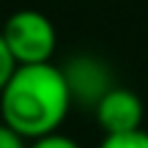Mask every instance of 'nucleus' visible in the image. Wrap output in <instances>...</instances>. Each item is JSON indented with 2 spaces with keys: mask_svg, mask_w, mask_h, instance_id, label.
<instances>
[{
  "mask_svg": "<svg viewBox=\"0 0 148 148\" xmlns=\"http://www.w3.org/2000/svg\"><path fill=\"white\" fill-rule=\"evenodd\" d=\"M0 148H27V140L19 137L14 129H8L0 121Z\"/></svg>",
  "mask_w": 148,
  "mask_h": 148,
  "instance_id": "obj_8",
  "label": "nucleus"
},
{
  "mask_svg": "<svg viewBox=\"0 0 148 148\" xmlns=\"http://www.w3.org/2000/svg\"><path fill=\"white\" fill-rule=\"evenodd\" d=\"M99 148H148V132L134 129L126 134H107L99 143Z\"/></svg>",
  "mask_w": 148,
  "mask_h": 148,
  "instance_id": "obj_5",
  "label": "nucleus"
},
{
  "mask_svg": "<svg viewBox=\"0 0 148 148\" xmlns=\"http://www.w3.org/2000/svg\"><path fill=\"white\" fill-rule=\"evenodd\" d=\"M27 148H79L71 137L55 132V134H47V137H38V140H30Z\"/></svg>",
  "mask_w": 148,
  "mask_h": 148,
  "instance_id": "obj_7",
  "label": "nucleus"
},
{
  "mask_svg": "<svg viewBox=\"0 0 148 148\" xmlns=\"http://www.w3.org/2000/svg\"><path fill=\"white\" fill-rule=\"evenodd\" d=\"M93 115H96L99 129L104 132V137L107 134H126V132H134V129H143L145 107L134 90L112 85L99 99V104L93 107Z\"/></svg>",
  "mask_w": 148,
  "mask_h": 148,
  "instance_id": "obj_3",
  "label": "nucleus"
},
{
  "mask_svg": "<svg viewBox=\"0 0 148 148\" xmlns=\"http://www.w3.org/2000/svg\"><path fill=\"white\" fill-rule=\"evenodd\" d=\"M63 77L69 82L71 90V101H79V104H90L96 107L99 99L112 88L110 71L101 60L90 58V55H79V58H71L69 63L63 66Z\"/></svg>",
  "mask_w": 148,
  "mask_h": 148,
  "instance_id": "obj_4",
  "label": "nucleus"
},
{
  "mask_svg": "<svg viewBox=\"0 0 148 148\" xmlns=\"http://www.w3.org/2000/svg\"><path fill=\"white\" fill-rule=\"evenodd\" d=\"M5 38V47L14 55L16 66H36V63H52V55L58 49V33L47 14L41 11H16L0 27Z\"/></svg>",
  "mask_w": 148,
  "mask_h": 148,
  "instance_id": "obj_2",
  "label": "nucleus"
},
{
  "mask_svg": "<svg viewBox=\"0 0 148 148\" xmlns=\"http://www.w3.org/2000/svg\"><path fill=\"white\" fill-rule=\"evenodd\" d=\"M14 71H16V60H14V55L8 52L5 38H3V33H0V90L5 88V82L11 79Z\"/></svg>",
  "mask_w": 148,
  "mask_h": 148,
  "instance_id": "obj_6",
  "label": "nucleus"
},
{
  "mask_svg": "<svg viewBox=\"0 0 148 148\" xmlns=\"http://www.w3.org/2000/svg\"><path fill=\"white\" fill-rule=\"evenodd\" d=\"M71 104V90L60 66H16L0 90V121L19 137L38 140L58 132Z\"/></svg>",
  "mask_w": 148,
  "mask_h": 148,
  "instance_id": "obj_1",
  "label": "nucleus"
}]
</instances>
